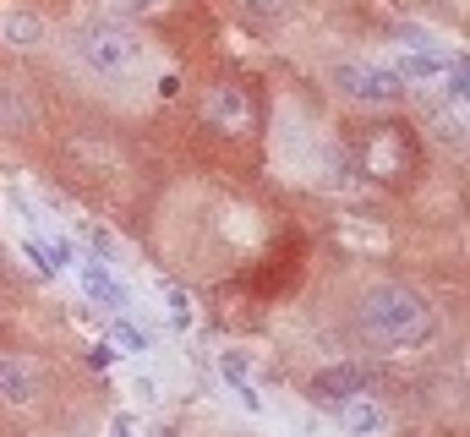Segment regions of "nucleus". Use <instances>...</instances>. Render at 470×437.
<instances>
[{"instance_id":"10","label":"nucleus","mask_w":470,"mask_h":437,"mask_svg":"<svg viewBox=\"0 0 470 437\" xmlns=\"http://www.w3.org/2000/svg\"><path fill=\"white\" fill-rule=\"evenodd\" d=\"M333 415H340V421H345V432H356V437H367V432H377V426H383V410L372 405V394H367V388H361L356 399H345Z\"/></svg>"},{"instance_id":"4","label":"nucleus","mask_w":470,"mask_h":437,"mask_svg":"<svg viewBox=\"0 0 470 437\" xmlns=\"http://www.w3.org/2000/svg\"><path fill=\"white\" fill-rule=\"evenodd\" d=\"M197 115H203V126L219 131V137H252L257 131V99H252V88H241L230 77L214 83V88H203Z\"/></svg>"},{"instance_id":"3","label":"nucleus","mask_w":470,"mask_h":437,"mask_svg":"<svg viewBox=\"0 0 470 437\" xmlns=\"http://www.w3.org/2000/svg\"><path fill=\"white\" fill-rule=\"evenodd\" d=\"M77 55H83L88 71H99V77H126V71L143 60V44L120 22H88L77 33Z\"/></svg>"},{"instance_id":"1","label":"nucleus","mask_w":470,"mask_h":437,"mask_svg":"<svg viewBox=\"0 0 470 437\" xmlns=\"http://www.w3.org/2000/svg\"><path fill=\"white\" fill-rule=\"evenodd\" d=\"M356 328L367 344H377L383 355H405V350H421L432 334H438V312L427 307L421 290L411 284H372L361 290L356 301Z\"/></svg>"},{"instance_id":"14","label":"nucleus","mask_w":470,"mask_h":437,"mask_svg":"<svg viewBox=\"0 0 470 437\" xmlns=\"http://www.w3.org/2000/svg\"><path fill=\"white\" fill-rule=\"evenodd\" d=\"M170 317H175V323H191V301L181 296V290H170Z\"/></svg>"},{"instance_id":"11","label":"nucleus","mask_w":470,"mask_h":437,"mask_svg":"<svg viewBox=\"0 0 470 437\" xmlns=\"http://www.w3.org/2000/svg\"><path fill=\"white\" fill-rule=\"evenodd\" d=\"M399 83H416V77H443V55L432 49H399V60L388 66Z\"/></svg>"},{"instance_id":"8","label":"nucleus","mask_w":470,"mask_h":437,"mask_svg":"<svg viewBox=\"0 0 470 437\" xmlns=\"http://www.w3.org/2000/svg\"><path fill=\"white\" fill-rule=\"evenodd\" d=\"M44 39V17L28 12V6H0V44H17V49H33Z\"/></svg>"},{"instance_id":"2","label":"nucleus","mask_w":470,"mask_h":437,"mask_svg":"<svg viewBox=\"0 0 470 437\" xmlns=\"http://www.w3.org/2000/svg\"><path fill=\"white\" fill-rule=\"evenodd\" d=\"M350 148H356L361 175H372V181H383V186H399V181L416 175V137H411V126H399V120L361 126Z\"/></svg>"},{"instance_id":"7","label":"nucleus","mask_w":470,"mask_h":437,"mask_svg":"<svg viewBox=\"0 0 470 437\" xmlns=\"http://www.w3.org/2000/svg\"><path fill=\"white\" fill-rule=\"evenodd\" d=\"M367 388V378L356 372V367H328V372H317L312 378V405H323V410H340L345 399H356Z\"/></svg>"},{"instance_id":"13","label":"nucleus","mask_w":470,"mask_h":437,"mask_svg":"<svg viewBox=\"0 0 470 437\" xmlns=\"http://www.w3.org/2000/svg\"><path fill=\"white\" fill-rule=\"evenodd\" d=\"M115 339H120V344H131V350H148V334H137L131 323H120V328H115Z\"/></svg>"},{"instance_id":"12","label":"nucleus","mask_w":470,"mask_h":437,"mask_svg":"<svg viewBox=\"0 0 470 437\" xmlns=\"http://www.w3.org/2000/svg\"><path fill=\"white\" fill-rule=\"evenodd\" d=\"M83 284H88V296H93V301H104V307H115V312L126 307V290H120V284H115L99 263H88V268H83Z\"/></svg>"},{"instance_id":"9","label":"nucleus","mask_w":470,"mask_h":437,"mask_svg":"<svg viewBox=\"0 0 470 437\" xmlns=\"http://www.w3.org/2000/svg\"><path fill=\"white\" fill-rule=\"evenodd\" d=\"M33 126H39V110L28 104V88L0 83V131H6V137L17 131V137H22V131H33Z\"/></svg>"},{"instance_id":"15","label":"nucleus","mask_w":470,"mask_h":437,"mask_svg":"<svg viewBox=\"0 0 470 437\" xmlns=\"http://www.w3.org/2000/svg\"><path fill=\"white\" fill-rule=\"evenodd\" d=\"M137 6H164V0H137Z\"/></svg>"},{"instance_id":"6","label":"nucleus","mask_w":470,"mask_h":437,"mask_svg":"<svg viewBox=\"0 0 470 437\" xmlns=\"http://www.w3.org/2000/svg\"><path fill=\"white\" fill-rule=\"evenodd\" d=\"M39 388H44V378H39V367L22 355V350H0V405H33L39 399Z\"/></svg>"},{"instance_id":"5","label":"nucleus","mask_w":470,"mask_h":437,"mask_svg":"<svg viewBox=\"0 0 470 437\" xmlns=\"http://www.w3.org/2000/svg\"><path fill=\"white\" fill-rule=\"evenodd\" d=\"M333 83H340L350 99H361V104H399L405 99V83H399L388 66H372V60H345L340 71H333Z\"/></svg>"}]
</instances>
